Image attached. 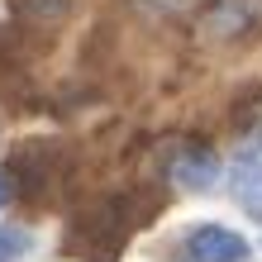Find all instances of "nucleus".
<instances>
[{"instance_id": "nucleus-1", "label": "nucleus", "mask_w": 262, "mask_h": 262, "mask_svg": "<svg viewBox=\"0 0 262 262\" xmlns=\"http://www.w3.org/2000/svg\"><path fill=\"white\" fill-rule=\"evenodd\" d=\"M53 167H57V148L48 143V138L24 143L19 152H14V162H10V186L19 195H29V200H43L53 191Z\"/></svg>"}, {"instance_id": "nucleus-2", "label": "nucleus", "mask_w": 262, "mask_h": 262, "mask_svg": "<svg viewBox=\"0 0 262 262\" xmlns=\"http://www.w3.org/2000/svg\"><path fill=\"white\" fill-rule=\"evenodd\" d=\"M191 257L195 262H243L248 243L238 234H229V229H220V224H205V229L191 234Z\"/></svg>"}, {"instance_id": "nucleus-3", "label": "nucleus", "mask_w": 262, "mask_h": 262, "mask_svg": "<svg viewBox=\"0 0 262 262\" xmlns=\"http://www.w3.org/2000/svg\"><path fill=\"white\" fill-rule=\"evenodd\" d=\"M214 177H220V158H214L210 148H186L172 162V181H177V186H186V191H210Z\"/></svg>"}, {"instance_id": "nucleus-4", "label": "nucleus", "mask_w": 262, "mask_h": 262, "mask_svg": "<svg viewBox=\"0 0 262 262\" xmlns=\"http://www.w3.org/2000/svg\"><path fill=\"white\" fill-rule=\"evenodd\" d=\"M234 195H238V205L248 210V214L262 220V162L257 158H243L234 167Z\"/></svg>"}, {"instance_id": "nucleus-5", "label": "nucleus", "mask_w": 262, "mask_h": 262, "mask_svg": "<svg viewBox=\"0 0 262 262\" xmlns=\"http://www.w3.org/2000/svg\"><path fill=\"white\" fill-rule=\"evenodd\" d=\"M14 14H19V19L53 24V19H62V14H67V0H14Z\"/></svg>"}, {"instance_id": "nucleus-6", "label": "nucleus", "mask_w": 262, "mask_h": 262, "mask_svg": "<svg viewBox=\"0 0 262 262\" xmlns=\"http://www.w3.org/2000/svg\"><path fill=\"white\" fill-rule=\"evenodd\" d=\"M24 248H29V238L19 234V229H0V257H5V262H10V257H19Z\"/></svg>"}, {"instance_id": "nucleus-7", "label": "nucleus", "mask_w": 262, "mask_h": 262, "mask_svg": "<svg viewBox=\"0 0 262 262\" xmlns=\"http://www.w3.org/2000/svg\"><path fill=\"white\" fill-rule=\"evenodd\" d=\"M0 200H5V181H0Z\"/></svg>"}, {"instance_id": "nucleus-8", "label": "nucleus", "mask_w": 262, "mask_h": 262, "mask_svg": "<svg viewBox=\"0 0 262 262\" xmlns=\"http://www.w3.org/2000/svg\"><path fill=\"white\" fill-rule=\"evenodd\" d=\"M0 262H5V257H0Z\"/></svg>"}]
</instances>
